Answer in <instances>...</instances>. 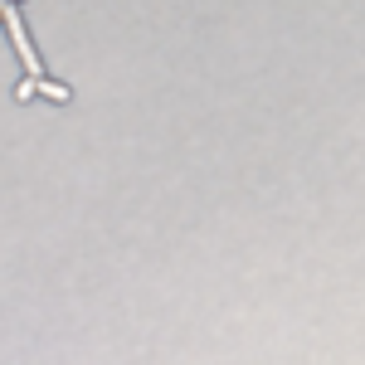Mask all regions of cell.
I'll return each mask as SVG.
<instances>
[{
	"instance_id": "1",
	"label": "cell",
	"mask_w": 365,
	"mask_h": 365,
	"mask_svg": "<svg viewBox=\"0 0 365 365\" xmlns=\"http://www.w3.org/2000/svg\"><path fill=\"white\" fill-rule=\"evenodd\" d=\"M0 20H5V29H10V39H15V54L25 58V73H29V83L39 88V54L29 49V39H25V20H20V10H15V5H0Z\"/></svg>"
},
{
	"instance_id": "2",
	"label": "cell",
	"mask_w": 365,
	"mask_h": 365,
	"mask_svg": "<svg viewBox=\"0 0 365 365\" xmlns=\"http://www.w3.org/2000/svg\"><path fill=\"white\" fill-rule=\"evenodd\" d=\"M34 93H44V98H54V103H68V88H63V83H44V78H39Z\"/></svg>"
}]
</instances>
